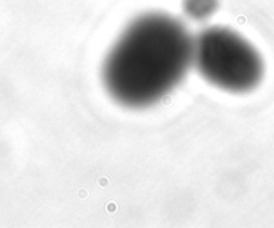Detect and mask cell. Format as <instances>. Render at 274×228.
<instances>
[{"label":"cell","instance_id":"1","mask_svg":"<svg viewBox=\"0 0 274 228\" xmlns=\"http://www.w3.org/2000/svg\"><path fill=\"white\" fill-rule=\"evenodd\" d=\"M194 38L173 15L145 12L130 21L102 67L108 95L127 108L159 103L193 66Z\"/></svg>","mask_w":274,"mask_h":228},{"label":"cell","instance_id":"2","mask_svg":"<svg viewBox=\"0 0 274 228\" xmlns=\"http://www.w3.org/2000/svg\"><path fill=\"white\" fill-rule=\"evenodd\" d=\"M193 64L206 81L231 93H246L261 84L265 63L238 32L226 27L205 28L194 38Z\"/></svg>","mask_w":274,"mask_h":228},{"label":"cell","instance_id":"3","mask_svg":"<svg viewBox=\"0 0 274 228\" xmlns=\"http://www.w3.org/2000/svg\"><path fill=\"white\" fill-rule=\"evenodd\" d=\"M221 0H182L183 14L193 21H206L218 11Z\"/></svg>","mask_w":274,"mask_h":228}]
</instances>
